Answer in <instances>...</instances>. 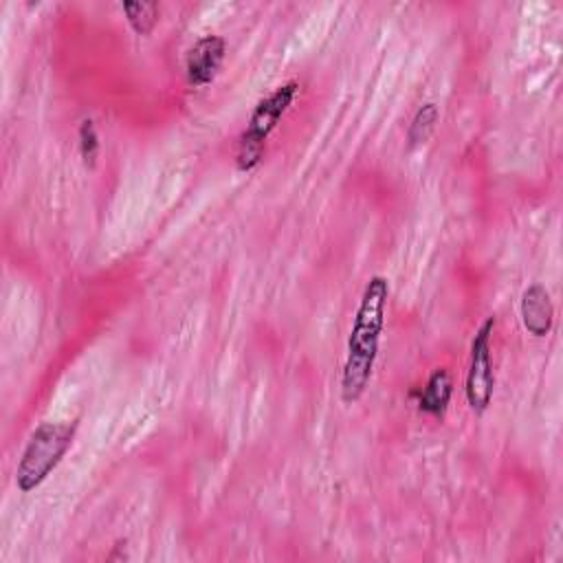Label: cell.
I'll list each match as a JSON object with an SVG mask.
<instances>
[{"label": "cell", "instance_id": "cell-7", "mask_svg": "<svg viewBox=\"0 0 563 563\" xmlns=\"http://www.w3.org/2000/svg\"><path fill=\"white\" fill-rule=\"evenodd\" d=\"M451 394H453V383H451V374L444 369V367H435L420 396H418V409L429 413V416H444L446 407H449V400H451Z\"/></svg>", "mask_w": 563, "mask_h": 563}, {"label": "cell", "instance_id": "cell-6", "mask_svg": "<svg viewBox=\"0 0 563 563\" xmlns=\"http://www.w3.org/2000/svg\"><path fill=\"white\" fill-rule=\"evenodd\" d=\"M519 314H521V325L534 339H543L550 334L554 323V303L543 284L534 282L521 292Z\"/></svg>", "mask_w": 563, "mask_h": 563}, {"label": "cell", "instance_id": "cell-4", "mask_svg": "<svg viewBox=\"0 0 563 563\" xmlns=\"http://www.w3.org/2000/svg\"><path fill=\"white\" fill-rule=\"evenodd\" d=\"M495 323L497 319L493 314L486 317L475 330V336L471 341V361H468L464 394L471 411L475 413H484L488 409L495 391V372L490 361V336H493Z\"/></svg>", "mask_w": 563, "mask_h": 563}, {"label": "cell", "instance_id": "cell-5", "mask_svg": "<svg viewBox=\"0 0 563 563\" xmlns=\"http://www.w3.org/2000/svg\"><path fill=\"white\" fill-rule=\"evenodd\" d=\"M224 53H227L224 37L213 35V33L198 37L185 59L187 84L194 88L209 86L216 79V75L224 62Z\"/></svg>", "mask_w": 563, "mask_h": 563}, {"label": "cell", "instance_id": "cell-9", "mask_svg": "<svg viewBox=\"0 0 563 563\" xmlns=\"http://www.w3.org/2000/svg\"><path fill=\"white\" fill-rule=\"evenodd\" d=\"M121 9L136 35H150L161 15L158 2H123Z\"/></svg>", "mask_w": 563, "mask_h": 563}, {"label": "cell", "instance_id": "cell-3", "mask_svg": "<svg viewBox=\"0 0 563 563\" xmlns=\"http://www.w3.org/2000/svg\"><path fill=\"white\" fill-rule=\"evenodd\" d=\"M297 92H299V81L288 79L257 101V106L249 117L246 128L238 139V152H235L238 172L249 174L262 163L266 152V141L277 128V123L282 121V117L292 106Z\"/></svg>", "mask_w": 563, "mask_h": 563}, {"label": "cell", "instance_id": "cell-2", "mask_svg": "<svg viewBox=\"0 0 563 563\" xmlns=\"http://www.w3.org/2000/svg\"><path fill=\"white\" fill-rule=\"evenodd\" d=\"M77 422H40L15 466V486L20 493H31L57 468L73 444Z\"/></svg>", "mask_w": 563, "mask_h": 563}, {"label": "cell", "instance_id": "cell-1", "mask_svg": "<svg viewBox=\"0 0 563 563\" xmlns=\"http://www.w3.org/2000/svg\"><path fill=\"white\" fill-rule=\"evenodd\" d=\"M389 299V279L372 275L363 288L354 323L347 336V354L341 372V400L354 405L367 389L378 356L385 310Z\"/></svg>", "mask_w": 563, "mask_h": 563}, {"label": "cell", "instance_id": "cell-10", "mask_svg": "<svg viewBox=\"0 0 563 563\" xmlns=\"http://www.w3.org/2000/svg\"><path fill=\"white\" fill-rule=\"evenodd\" d=\"M77 139H79V154L86 167H95L97 158H99V134L95 128V121L90 117L81 119L79 130H77Z\"/></svg>", "mask_w": 563, "mask_h": 563}, {"label": "cell", "instance_id": "cell-8", "mask_svg": "<svg viewBox=\"0 0 563 563\" xmlns=\"http://www.w3.org/2000/svg\"><path fill=\"white\" fill-rule=\"evenodd\" d=\"M440 119V108L438 103L433 101H427L422 103L416 114L411 117V123H409V130H407V143L409 147H416V145H422L429 141V136L433 134L435 130V123Z\"/></svg>", "mask_w": 563, "mask_h": 563}]
</instances>
